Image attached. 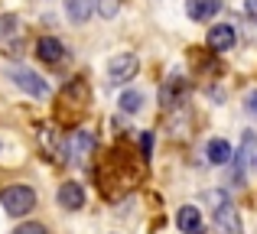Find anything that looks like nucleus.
I'll use <instances>...</instances> for the list:
<instances>
[{
	"mask_svg": "<svg viewBox=\"0 0 257 234\" xmlns=\"http://www.w3.org/2000/svg\"><path fill=\"white\" fill-rule=\"evenodd\" d=\"M10 78H13L17 88H23L26 95H33V98H46V95H49L46 78H39L33 69H10Z\"/></svg>",
	"mask_w": 257,
	"mask_h": 234,
	"instance_id": "2",
	"label": "nucleus"
},
{
	"mask_svg": "<svg viewBox=\"0 0 257 234\" xmlns=\"http://www.w3.org/2000/svg\"><path fill=\"white\" fill-rule=\"evenodd\" d=\"M117 7H120V0H98L101 17H114V13H117Z\"/></svg>",
	"mask_w": 257,
	"mask_h": 234,
	"instance_id": "14",
	"label": "nucleus"
},
{
	"mask_svg": "<svg viewBox=\"0 0 257 234\" xmlns=\"http://www.w3.org/2000/svg\"><path fill=\"white\" fill-rule=\"evenodd\" d=\"M208 46H212L215 52H228L234 46V26L231 23H218L208 30Z\"/></svg>",
	"mask_w": 257,
	"mask_h": 234,
	"instance_id": "5",
	"label": "nucleus"
},
{
	"mask_svg": "<svg viewBox=\"0 0 257 234\" xmlns=\"http://www.w3.org/2000/svg\"><path fill=\"white\" fill-rule=\"evenodd\" d=\"M36 56L43 59V62H49V65H59L65 59V49H62V43H59L56 36H43L36 43Z\"/></svg>",
	"mask_w": 257,
	"mask_h": 234,
	"instance_id": "6",
	"label": "nucleus"
},
{
	"mask_svg": "<svg viewBox=\"0 0 257 234\" xmlns=\"http://www.w3.org/2000/svg\"><path fill=\"white\" fill-rule=\"evenodd\" d=\"M247 13H251V17H257V0H247Z\"/></svg>",
	"mask_w": 257,
	"mask_h": 234,
	"instance_id": "18",
	"label": "nucleus"
},
{
	"mask_svg": "<svg viewBox=\"0 0 257 234\" xmlns=\"http://www.w3.org/2000/svg\"><path fill=\"white\" fill-rule=\"evenodd\" d=\"M4 208L10 215H26L36 208V192L30 185H10V189H4Z\"/></svg>",
	"mask_w": 257,
	"mask_h": 234,
	"instance_id": "1",
	"label": "nucleus"
},
{
	"mask_svg": "<svg viewBox=\"0 0 257 234\" xmlns=\"http://www.w3.org/2000/svg\"><path fill=\"white\" fill-rule=\"evenodd\" d=\"M59 205L62 208H82L85 205V189L78 182H62V189H59Z\"/></svg>",
	"mask_w": 257,
	"mask_h": 234,
	"instance_id": "8",
	"label": "nucleus"
},
{
	"mask_svg": "<svg viewBox=\"0 0 257 234\" xmlns=\"http://www.w3.org/2000/svg\"><path fill=\"white\" fill-rule=\"evenodd\" d=\"M254 156V133H244V143H241V153H238V163H234V179L244 182V169Z\"/></svg>",
	"mask_w": 257,
	"mask_h": 234,
	"instance_id": "11",
	"label": "nucleus"
},
{
	"mask_svg": "<svg viewBox=\"0 0 257 234\" xmlns=\"http://www.w3.org/2000/svg\"><path fill=\"white\" fill-rule=\"evenodd\" d=\"M176 224H179L182 234H202V211L192 208V205H182L179 215H176Z\"/></svg>",
	"mask_w": 257,
	"mask_h": 234,
	"instance_id": "7",
	"label": "nucleus"
},
{
	"mask_svg": "<svg viewBox=\"0 0 257 234\" xmlns=\"http://www.w3.org/2000/svg\"><path fill=\"white\" fill-rule=\"evenodd\" d=\"M247 111H251V114H257V91H251V95H247Z\"/></svg>",
	"mask_w": 257,
	"mask_h": 234,
	"instance_id": "17",
	"label": "nucleus"
},
{
	"mask_svg": "<svg viewBox=\"0 0 257 234\" xmlns=\"http://www.w3.org/2000/svg\"><path fill=\"white\" fill-rule=\"evenodd\" d=\"M94 10H98V0H65V13L75 23H88Z\"/></svg>",
	"mask_w": 257,
	"mask_h": 234,
	"instance_id": "9",
	"label": "nucleus"
},
{
	"mask_svg": "<svg viewBox=\"0 0 257 234\" xmlns=\"http://www.w3.org/2000/svg\"><path fill=\"white\" fill-rule=\"evenodd\" d=\"M137 69H140L137 56H134V52H120V56H114L111 62H107V78H111L114 85H120V82L137 75Z\"/></svg>",
	"mask_w": 257,
	"mask_h": 234,
	"instance_id": "3",
	"label": "nucleus"
},
{
	"mask_svg": "<svg viewBox=\"0 0 257 234\" xmlns=\"http://www.w3.org/2000/svg\"><path fill=\"white\" fill-rule=\"evenodd\" d=\"M215 234H241V218L231 202H221L215 208Z\"/></svg>",
	"mask_w": 257,
	"mask_h": 234,
	"instance_id": "4",
	"label": "nucleus"
},
{
	"mask_svg": "<svg viewBox=\"0 0 257 234\" xmlns=\"http://www.w3.org/2000/svg\"><path fill=\"white\" fill-rule=\"evenodd\" d=\"M140 104H144V95H140V91H124V95H120V111H127V114H137Z\"/></svg>",
	"mask_w": 257,
	"mask_h": 234,
	"instance_id": "13",
	"label": "nucleus"
},
{
	"mask_svg": "<svg viewBox=\"0 0 257 234\" xmlns=\"http://www.w3.org/2000/svg\"><path fill=\"white\" fill-rule=\"evenodd\" d=\"M231 156L234 153H231V143H228V140H212V143H208V159H212L215 166L228 163Z\"/></svg>",
	"mask_w": 257,
	"mask_h": 234,
	"instance_id": "12",
	"label": "nucleus"
},
{
	"mask_svg": "<svg viewBox=\"0 0 257 234\" xmlns=\"http://www.w3.org/2000/svg\"><path fill=\"white\" fill-rule=\"evenodd\" d=\"M13 234H46L43 224H36V221H30V224H23V228H17Z\"/></svg>",
	"mask_w": 257,
	"mask_h": 234,
	"instance_id": "15",
	"label": "nucleus"
},
{
	"mask_svg": "<svg viewBox=\"0 0 257 234\" xmlns=\"http://www.w3.org/2000/svg\"><path fill=\"white\" fill-rule=\"evenodd\" d=\"M218 10H221V0H189V17H192L195 23L212 20Z\"/></svg>",
	"mask_w": 257,
	"mask_h": 234,
	"instance_id": "10",
	"label": "nucleus"
},
{
	"mask_svg": "<svg viewBox=\"0 0 257 234\" xmlns=\"http://www.w3.org/2000/svg\"><path fill=\"white\" fill-rule=\"evenodd\" d=\"M140 146H144V156H150V150H153V137H150V133H144V140H140Z\"/></svg>",
	"mask_w": 257,
	"mask_h": 234,
	"instance_id": "16",
	"label": "nucleus"
}]
</instances>
